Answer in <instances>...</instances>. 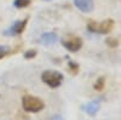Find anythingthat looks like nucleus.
<instances>
[{
    "label": "nucleus",
    "instance_id": "nucleus-10",
    "mask_svg": "<svg viewBox=\"0 0 121 120\" xmlns=\"http://www.w3.org/2000/svg\"><path fill=\"white\" fill-rule=\"evenodd\" d=\"M29 4H30V0H15V1H13V5L16 7H18V9L27 7Z\"/></svg>",
    "mask_w": 121,
    "mask_h": 120
},
{
    "label": "nucleus",
    "instance_id": "nucleus-6",
    "mask_svg": "<svg viewBox=\"0 0 121 120\" xmlns=\"http://www.w3.org/2000/svg\"><path fill=\"white\" fill-rule=\"evenodd\" d=\"M27 22H28V19H23V21H17V22H15L13 26L10 28L9 33L12 34V35L21 34V33L24 31V28H26V26H27Z\"/></svg>",
    "mask_w": 121,
    "mask_h": 120
},
{
    "label": "nucleus",
    "instance_id": "nucleus-3",
    "mask_svg": "<svg viewBox=\"0 0 121 120\" xmlns=\"http://www.w3.org/2000/svg\"><path fill=\"white\" fill-rule=\"evenodd\" d=\"M114 27V21L113 19H105V21L97 23V22H90L87 28L90 32L92 33H99V34H108L112 32Z\"/></svg>",
    "mask_w": 121,
    "mask_h": 120
},
{
    "label": "nucleus",
    "instance_id": "nucleus-1",
    "mask_svg": "<svg viewBox=\"0 0 121 120\" xmlns=\"http://www.w3.org/2000/svg\"><path fill=\"white\" fill-rule=\"evenodd\" d=\"M22 107L28 113H38L40 111H43L45 104L40 98L27 95V96H23L22 98Z\"/></svg>",
    "mask_w": 121,
    "mask_h": 120
},
{
    "label": "nucleus",
    "instance_id": "nucleus-12",
    "mask_svg": "<svg viewBox=\"0 0 121 120\" xmlns=\"http://www.w3.org/2000/svg\"><path fill=\"white\" fill-rule=\"evenodd\" d=\"M35 56H36V51H35V50H28V51L24 53V58H27V59L34 58Z\"/></svg>",
    "mask_w": 121,
    "mask_h": 120
},
{
    "label": "nucleus",
    "instance_id": "nucleus-11",
    "mask_svg": "<svg viewBox=\"0 0 121 120\" xmlns=\"http://www.w3.org/2000/svg\"><path fill=\"white\" fill-rule=\"evenodd\" d=\"M105 43H107V45L109 46V47H116L117 45H119V41L116 39H114V38H108L107 40H105Z\"/></svg>",
    "mask_w": 121,
    "mask_h": 120
},
{
    "label": "nucleus",
    "instance_id": "nucleus-9",
    "mask_svg": "<svg viewBox=\"0 0 121 120\" xmlns=\"http://www.w3.org/2000/svg\"><path fill=\"white\" fill-rule=\"evenodd\" d=\"M104 85H105V78L100 76L96 80V83L93 85V89L96 90V91H102V90L104 89Z\"/></svg>",
    "mask_w": 121,
    "mask_h": 120
},
{
    "label": "nucleus",
    "instance_id": "nucleus-5",
    "mask_svg": "<svg viewBox=\"0 0 121 120\" xmlns=\"http://www.w3.org/2000/svg\"><path fill=\"white\" fill-rule=\"evenodd\" d=\"M74 5L85 13L93 10V0H74Z\"/></svg>",
    "mask_w": 121,
    "mask_h": 120
},
{
    "label": "nucleus",
    "instance_id": "nucleus-2",
    "mask_svg": "<svg viewBox=\"0 0 121 120\" xmlns=\"http://www.w3.org/2000/svg\"><path fill=\"white\" fill-rule=\"evenodd\" d=\"M41 80L48 85L50 87H58L63 81V75L59 72H55V71H46L41 74Z\"/></svg>",
    "mask_w": 121,
    "mask_h": 120
},
{
    "label": "nucleus",
    "instance_id": "nucleus-13",
    "mask_svg": "<svg viewBox=\"0 0 121 120\" xmlns=\"http://www.w3.org/2000/svg\"><path fill=\"white\" fill-rule=\"evenodd\" d=\"M69 68H70V72L73 74H76L79 72V66L74 62H69Z\"/></svg>",
    "mask_w": 121,
    "mask_h": 120
},
{
    "label": "nucleus",
    "instance_id": "nucleus-7",
    "mask_svg": "<svg viewBox=\"0 0 121 120\" xmlns=\"http://www.w3.org/2000/svg\"><path fill=\"white\" fill-rule=\"evenodd\" d=\"M99 109H100V103H99V101L90 102V103H87V104L84 107V111H85L90 116H95V115L98 113Z\"/></svg>",
    "mask_w": 121,
    "mask_h": 120
},
{
    "label": "nucleus",
    "instance_id": "nucleus-14",
    "mask_svg": "<svg viewBox=\"0 0 121 120\" xmlns=\"http://www.w3.org/2000/svg\"><path fill=\"white\" fill-rule=\"evenodd\" d=\"M3 52H6V49H5L4 46L0 45V53H3Z\"/></svg>",
    "mask_w": 121,
    "mask_h": 120
},
{
    "label": "nucleus",
    "instance_id": "nucleus-8",
    "mask_svg": "<svg viewBox=\"0 0 121 120\" xmlns=\"http://www.w3.org/2000/svg\"><path fill=\"white\" fill-rule=\"evenodd\" d=\"M40 41L45 45H52L57 41V35L55 33H44L40 38Z\"/></svg>",
    "mask_w": 121,
    "mask_h": 120
},
{
    "label": "nucleus",
    "instance_id": "nucleus-4",
    "mask_svg": "<svg viewBox=\"0 0 121 120\" xmlns=\"http://www.w3.org/2000/svg\"><path fill=\"white\" fill-rule=\"evenodd\" d=\"M62 45L70 52H76L79 51L82 46V40L79 36H69L68 39L62 40Z\"/></svg>",
    "mask_w": 121,
    "mask_h": 120
}]
</instances>
